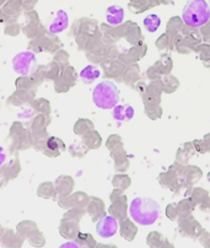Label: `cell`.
<instances>
[{"mask_svg": "<svg viewBox=\"0 0 210 248\" xmlns=\"http://www.w3.org/2000/svg\"><path fill=\"white\" fill-rule=\"evenodd\" d=\"M129 215L138 225L149 226L155 224L160 217V205L151 198L138 197L133 199L129 205Z\"/></svg>", "mask_w": 210, "mask_h": 248, "instance_id": "1", "label": "cell"}, {"mask_svg": "<svg viewBox=\"0 0 210 248\" xmlns=\"http://www.w3.org/2000/svg\"><path fill=\"white\" fill-rule=\"evenodd\" d=\"M182 19L189 27H202L210 19V6L205 0H189L183 9Z\"/></svg>", "mask_w": 210, "mask_h": 248, "instance_id": "2", "label": "cell"}, {"mask_svg": "<svg viewBox=\"0 0 210 248\" xmlns=\"http://www.w3.org/2000/svg\"><path fill=\"white\" fill-rule=\"evenodd\" d=\"M94 103L101 109H113L119 101V90L114 82L110 80L97 84L92 91Z\"/></svg>", "mask_w": 210, "mask_h": 248, "instance_id": "3", "label": "cell"}, {"mask_svg": "<svg viewBox=\"0 0 210 248\" xmlns=\"http://www.w3.org/2000/svg\"><path fill=\"white\" fill-rule=\"evenodd\" d=\"M9 139H10V153L26 150V149L31 148L32 144H33L32 133L30 132V129L25 128L24 124L20 123V122L13 123L10 128Z\"/></svg>", "mask_w": 210, "mask_h": 248, "instance_id": "4", "label": "cell"}, {"mask_svg": "<svg viewBox=\"0 0 210 248\" xmlns=\"http://www.w3.org/2000/svg\"><path fill=\"white\" fill-rule=\"evenodd\" d=\"M62 47L61 41L58 37H55V34L50 33V32L46 31L45 33L41 34L40 37L31 40L29 43V49L32 50L33 53H41V52H47V53H54L59 50Z\"/></svg>", "mask_w": 210, "mask_h": 248, "instance_id": "5", "label": "cell"}, {"mask_svg": "<svg viewBox=\"0 0 210 248\" xmlns=\"http://www.w3.org/2000/svg\"><path fill=\"white\" fill-rule=\"evenodd\" d=\"M14 70L22 77H30L37 69L36 57L33 52H21L13 61Z\"/></svg>", "mask_w": 210, "mask_h": 248, "instance_id": "6", "label": "cell"}, {"mask_svg": "<svg viewBox=\"0 0 210 248\" xmlns=\"http://www.w3.org/2000/svg\"><path fill=\"white\" fill-rule=\"evenodd\" d=\"M117 230H118V221H117L116 217H112V215L101 217L96 225V231H97L98 236L103 238H110L114 236Z\"/></svg>", "mask_w": 210, "mask_h": 248, "instance_id": "7", "label": "cell"}, {"mask_svg": "<svg viewBox=\"0 0 210 248\" xmlns=\"http://www.w3.org/2000/svg\"><path fill=\"white\" fill-rule=\"evenodd\" d=\"M76 75L71 66H64L61 73V77L54 80V89L57 93H65L75 84Z\"/></svg>", "mask_w": 210, "mask_h": 248, "instance_id": "8", "label": "cell"}, {"mask_svg": "<svg viewBox=\"0 0 210 248\" xmlns=\"http://www.w3.org/2000/svg\"><path fill=\"white\" fill-rule=\"evenodd\" d=\"M24 237L10 229H3L0 232V245L4 248H21Z\"/></svg>", "mask_w": 210, "mask_h": 248, "instance_id": "9", "label": "cell"}, {"mask_svg": "<svg viewBox=\"0 0 210 248\" xmlns=\"http://www.w3.org/2000/svg\"><path fill=\"white\" fill-rule=\"evenodd\" d=\"M21 13V0H10V3L0 11V22H9L16 21Z\"/></svg>", "mask_w": 210, "mask_h": 248, "instance_id": "10", "label": "cell"}, {"mask_svg": "<svg viewBox=\"0 0 210 248\" xmlns=\"http://www.w3.org/2000/svg\"><path fill=\"white\" fill-rule=\"evenodd\" d=\"M65 150V144L63 143V140L59 139V138L55 137H49L46 143L45 149L42 150V153L46 156H49V157H57V156L61 155L63 151Z\"/></svg>", "mask_w": 210, "mask_h": 248, "instance_id": "11", "label": "cell"}, {"mask_svg": "<svg viewBox=\"0 0 210 248\" xmlns=\"http://www.w3.org/2000/svg\"><path fill=\"white\" fill-rule=\"evenodd\" d=\"M69 25V17L68 14L63 10H59L58 13L55 14V17L53 19V21L50 22L49 26H48V32L53 34H57L59 32H63L64 30L68 27Z\"/></svg>", "mask_w": 210, "mask_h": 248, "instance_id": "12", "label": "cell"}, {"mask_svg": "<svg viewBox=\"0 0 210 248\" xmlns=\"http://www.w3.org/2000/svg\"><path fill=\"white\" fill-rule=\"evenodd\" d=\"M36 96L32 95L31 93L26 90H21V89H16L15 93L8 98V105L11 106H24L31 103V101Z\"/></svg>", "mask_w": 210, "mask_h": 248, "instance_id": "13", "label": "cell"}, {"mask_svg": "<svg viewBox=\"0 0 210 248\" xmlns=\"http://www.w3.org/2000/svg\"><path fill=\"white\" fill-rule=\"evenodd\" d=\"M59 232L64 238L68 240H74L76 236L79 235V225L78 221H73V220H62V224L59 226Z\"/></svg>", "mask_w": 210, "mask_h": 248, "instance_id": "14", "label": "cell"}, {"mask_svg": "<svg viewBox=\"0 0 210 248\" xmlns=\"http://www.w3.org/2000/svg\"><path fill=\"white\" fill-rule=\"evenodd\" d=\"M112 116L117 122H129L134 117V108L130 105H117L112 109Z\"/></svg>", "mask_w": 210, "mask_h": 248, "instance_id": "15", "label": "cell"}, {"mask_svg": "<svg viewBox=\"0 0 210 248\" xmlns=\"http://www.w3.org/2000/svg\"><path fill=\"white\" fill-rule=\"evenodd\" d=\"M106 20L112 26H118L124 20V9L118 5H112L106 10Z\"/></svg>", "mask_w": 210, "mask_h": 248, "instance_id": "16", "label": "cell"}, {"mask_svg": "<svg viewBox=\"0 0 210 248\" xmlns=\"http://www.w3.org/2000/svg\"><path fill=\"white\" fill-rule=\"evenodd\" d=\"M73 180H71L70 177L68 176H62L59 178H57L54 183V187H55V193L58 194L59 198L62 197H66L69 193L71 192L73 189Z\"/></svg>", "mask_w": 210, "mask_h": 248, "instance_id": "17", "label": "cell"}, {"mask_svg": "<svg viewBox=\"0 0 210 248\" xmlns=\"http://www.w3.org/2000/svg\"><path fill=\"white\" fill-rule=\"evenodd\" d=\"M49 123H50L49 116H47V114L38 113V116H36L31 121V123H30V125H29V129H30V132L32 133V135L37 134V133L43 132V130L47 129L48 124Z\"/></svg>", "mask_w": 210, "mask_h": 248, "instance_id": "18", "label": "cell"}, {"mask_svg": "<svg viewBox=\"0 0 210 248\" xmlns=\"http://www.w3.org/2000/svg\"><path fill=\"white\" fill-rule=\"evenodd\" d=\"M38 230V226L34 221H31V220H25V221H21L17 225V233L21 237H24L25 240H29L33 233H36Z\"/></svg>", "mask_w": 210, "mask_h": 248, "instance_id": "19", "label": "cell"}, {"mask_svg": "<svg viewBox=\"0 0 210 248\" xmlns=\"http://www.w3.org/2000/svg\"><path fill=\"white\" fill-rule=\"evenodd\" d=\"M100 75H101V72L97 66L87 65L82 69L81 72H80V79H81L82 82H85V84H91V82H94L95 80L98 79Z\"/></svg>", "mask_w": 210, "mask_h": 248, "instance_id": "20", "label": "cell"}, {"mask_svg": "<svg viewBox=\"0 0 210 248\" xmlns=\"http://www.w3.org/2000/svg\"><path fill=\"white\" fill-rule=\"evenodd\" d=\"M21 171V164H20V160L17 157H14L13 160L9 161L8 165H5V172H4V176L8 181L14 180L18 176Z\"/></svg>", "mask_w": 210, "mask_h": 248, "instance_id": "21", "label": "cell"}, {"mask_svg": "<svg viewBox=\"0 0 210 248\" xmlns=\"http://www.w3.org/2000/svg\"><path fill=\"white\" fill-rule=\"evenodd\" d=\"M15 85H16V89L26 90V91H29V93H31L33 96H36V91H37V87L38 86H37L36 82L33 81V79L31 78V75H30V77L18 78V79L15 81Z\"/></svg>", "mask_w": 210, "mask_h": 248, "instance_id": "22", "label": "cell"}, {"mask_svg": "<svg viewBox=\"0 0 210 248\" xmlns=\"http://www.w3.org/2000/svg\"><path fill=\"white\" fill-rule=\"evenodd\" d=\"M24 33L26 34L27 37L34 40V38L40 37L41 34L46 32V29L40 24V22H34V24H26L25 27L22 29Z\"/></svg>", "mask_w": 210, "mask_h": 248, "instance_id": "23", "label": "cell"}, {"mask_svg": "<svg viewBox=\"0 0 210 248\" xmlns=\"http://www.w3.org/2000/svg\"><path fill=\"white\" fill-rule=\"evenodd\" d=\"M30 105L37 113L47 114V116L50 114V103L46 98H33Z\"/></svg>", "mask_w": 210, "mask_h": 248, "instance_id": "24", "label": "cell"}, {"mask_svg": "<svg viewBox=\"0 0 210 248\" xmlns=\"http://www.w3.org/2000/svg\"><path fill=\"white\" fill-rule=\"evenodd\" d=\"M37 194L41 197V198L46 199H53L54 196L57 194L55 193V187L52 182H43L41 183L38 189H37Z\"/></svg>", "mask_w": 210, "mask_h": 248, "instance_id": "25", "label": "cell"}, {"mask_svg": "<svg viewBox=\"0 0 210 248\" xmlns=\"http://www.w3.org/2000/svg\"><path fill=\"white\" fill-rule=\"evenodd\" d=\"M48 138H49V135H48L47 129L43 130V132L37 133V134H33L32 135V139H33V144H32V146H33L36 150L42 151L43 149H45Z\"/></svg>", "mask_w": 210, "mask_h": 248, "instance_id": "26", "label": "cell"}, {"mask_svg": "<svg viewBox=\"0 0 210 248\" xmlns=\"http://www.w3.org/2000/svg\"><path fill=\"white\" fill-rule=\"evenodd\" d=\"M76 245L80 248H95L96 247V242H95L94 237L90 233H79L75 238Z\"/></svg>", "mask_w": 210, "mask_h": 248, "instance_id": "27", "label": "cell"}, {"mask_svg": "<svg viewBox=\"0 0 210 248\" xmlns=\"http://www.w3.org/2000/svg\"><path fill=\"white\" fill-rule=\"evenodd\" d=\"M62 66L58 63L52 61L47 64V72H46V80H57L61 77Z\"/></svg>", "mask_w": 210, "mask_h": 248, "instance_id": "28", "label": "cell"}, {"mask_svg": "<svg viewBox=\"0 0 210 248\" xmlns=\"http://www.w3.org/2000/svg\"><path fill=\"white\" fill-rule=\"evenodd\" d=\"M160 17L158 15H155V14H151V15L146 16L144 19V26L149 32L158 31V29L160 27Z\"/></svg>", "mask_w": 210, "mask_h": 248, "instance_id": "29", "label": "cell"}, {"mask_svg": "<svg viewBox=\"0 0 210 248\" xmlns=\"http://www.w3.org/2000/svg\"><path fill=\"white\" fill-rule=\"evenodd\" d=\"M29 242H30V245L33 246V247L41 248V247H43V246H45L46 238H45V236H43V233L41 232V231H37L36 233H33V235H32L31 237L29 238Z\"/></svg>", "mask_w": 210, "mask_h": 248, "instance_id": "30", "label": "cell"}, {"mask_svg": "<svg viewBox=\"0 0 210 248\" xmlns=\"http://www.w3.org/2000/svg\"><path fill=\"white\" fill-rule=\"evenodd\" d=\"M53 61L55 62V63H58L59 65L62 66V68H64V66L68 64V61H69V56L66 54L64 50H57L54 54V58H53Z\"/></svg>", "mask_w": 210, "mask_h": 248, "instance_id": "31", "label": "cell"}, {"mask_svg": "<svg viewBox=\"0 0 210 248\" xmlns=\"http://www.w3.org/2000/svg\"><path fill=\"white\" fill-rule=\"evenodd\" d=\"M20 31H21V27H20V25L16 21L6 24L5 30H4L5 34H8V36H17V34L20 33Z\"/></svg>", "mask_w": 210, "mask_h": 248, "instance_id": "32", "label": "cell"}, {"mask_svg": "<svg viewBox=\"0 0 210 248\" xmlns=\"http://www.w3.org/2000/svg\"><path fill=\"white\" fill-rule=\"evenodd\" d=\"M25 19H26V24H34V22H40V17L34 11H30L25 15Z\"/></svg>", "mask_w": 210, "mask_h": 248, "instance_id": "33", "label": "cell"}, {"mask_svg": "<svg viewBox=\"0 0 210 248\" xmlns=\"http://www.w3.org/2000/svg\"><path fill=\"white\" fill-rule=\"evenodd\" d=\"M59 248H80V247L76 245V242H66L64 243V245H62Z\"/></svg>", "mask_w": 210, "mask_h": 248, "instance_id": "34", "label": "cell"}, {"mask_svg": "<svg viewBox=\"0 0 210 248\" xmlns=\"http://www.w3.org/2000/svg\"><path fill=\"white\" fill-rule=\"evenodd\" d=\"M5 160H6L5 151H4L3 148H0V166H1V165H4Z\"/></svg>", "mask_w": 210, "mask_h": 248, "instance_id": "35", "label": "cell"}, {"mask_svg": "<svg viewBox=\"0 0 210 248\" xmlns=\"http://www.w3.org/2000/svg\"><path fill=\"white\" fill-rule=\"evenodd\" d=\"M6 183H8V180L5 178V176H4V174H0V188L4 187Z\"/></svg>", "mask_w": 210, "mask_h": 248, "instance_id": "36", "label": "cell"}, {"mask_svg": "<svg viewBox=\"0 0 210 248\" xmlns=\"http://www.w3.org/2000/svg\"><path fill=\"white\" fill-rule=\"evenodd\" d=\"M95 248H117L114 246H107V245H97Z\"/></svg>", "mask_w": 210, "mask_h": 248, "instance_id": "37", "label": "cell"}, {"mask_svg": "<svg viewBox=\"0 0 210 248\" xmlns=\"http://www.w3.org/2000/svg\"><path fill=\"white\" fill-rule=\"evenodd\" d=\"M4 172H5V165H1L0 166V174H4Z\"/></svg>", "mask_w": 210, "mask_h": 248, "instance_id": "38", "label": "cell"}, {"mask_svg": "<svg viewBox=\"0 0 210 248\" xmlns=\"http://www.w3.org/2000/svg\"><path fill=\"white\" fill-rule=\"evenodd\" d=\"M162 248H174V247H172V246H170V245H166L165 247H162Z\"/></svg>", "mask_w": 210, "mask_h": 248, "instance_id": "39", "label": "cell"}, {"mask_svg": "<svg viewBox=\"0 0 210 248\" xmlns=\"http://www.w3.org/2000/svg\"><path fill=\"white\" fill-rule=\"evenodd\" d=\"M1 230H3V227H1V225H0V232H1Z\"/></svg>", "mask_w": 210, "mask_h": 248, "instance_id": "40", "label": "cell"}]
</instances>
